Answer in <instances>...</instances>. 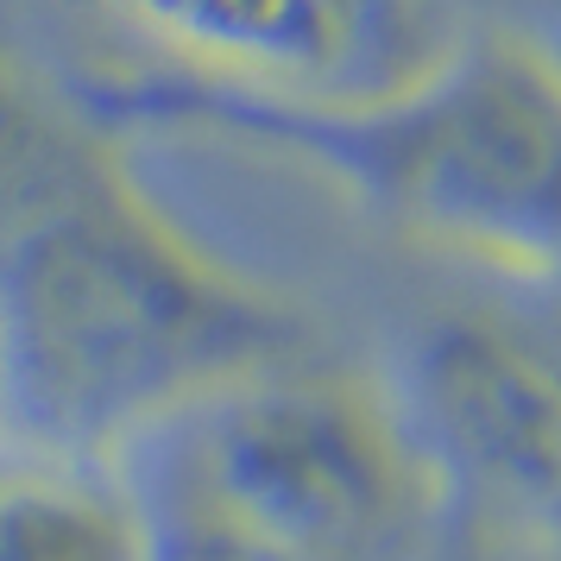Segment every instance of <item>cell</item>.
I'll return each mask as SVG.
<instances>
[{
    "instance_id": "1",
    "label": "cell",
    "mask_w": 561,
    "mask_h": 561,
    "mask_svg": "<svg viewBox=\"0 0 561 561\" xmlns=\"http://www.w3.org/2000/svg\"><path fill=\"white\" fill-rule=\"evenodd\" d=\"M316 322L139 178L121 133L0 57V423L127 455Z\"/></svg>"
},
{
    "instance_id": "2",
    "label": "cell",
    "mask_w": 561,
    "mask_h": 561,
    "mask_svg": "<svg viewBox=\"0 0 561 561\" xmlns=\"http://www.w3.org/2000/svg\"><path fill=\"white\" fill-rule=\"evenodd\" d=\"M114 133H215L297 158L359 208L505 284H549L561 247L556 45L467 32L430 77L373 102H247L152 82L70 89Z\"/></svg>"
},
{
    "instance_id": "3",
    "label": "cell",
    "mask_w": 561,
    "mask_h": 561,
    "mask_svg": "<svg viewBox=\"0 0 561 561\" xmlns=\"http://www.w3.org/2000/svg\"><path fill=\"white\" fill-rule=\"evenodd\" d=\"M127 460L164 524L272 561H416L455 499L398 385L329 359L228 385Z\"/></svg>"
},
{
    "instance_id": "4",
    "label": "cell",
    "mask_w": 561,
    "mask_h": 561,
    "mask_svg": "<svg viewBox=\"0 0 561 561\" xmlns=\"http://www.w3.org/2000/svg\"><path fill=\"white\" fill-rule=\"evenodd\" d=\"M89 13L127 64L70 89L152 82L247 102H373L467 38L442 0H89Z\"/></svg>"
},
{
    "instance_id": "5",
    "label": "cell",
    "mask_w": 561,
    "mask_h": 561,
    "mask_svg": "<svg viewBox=\"0 0 561 561\" xmlns=\"http://www.w3.org/2000/svg\"><path fill=\"white\" fill-rule=\"evenodd\" d=\"M404 410L430 442L448 492L473 485L505 524L549 542L556 530V373L549 354L485 316L423 334Z\"/></svg>"
},
{
    "instance_id": "6",
    "label": "cell",
    "mask_w": 561,
    "mask_h": 561,
    "mask_svg": "<svg viewBox=\"0 0 561 561\" xmlns=\"http://www.w3.org/2000/svg\"><path fill=\"white\" fill-rule=\"evenodd\" d=\"M0 561H164V517L127 455L0 423Z\"/></svg>"
},
{
    "instance_id": "7",
    "label": "cell",
    "mask_w": 561,
    "mask_h": 561,
    "mask_svg": "<svg viewBox=\"0 0 561 561\" xmlns=\"http://www.w3.org/2000/svg\"><path fill=\"white\" fill-rule=\"evenodd\" d=\"M164 561H272V556L240 549V542H221V536H203V530H178V524H164Z\"/></svg>"
}]
</instances>
